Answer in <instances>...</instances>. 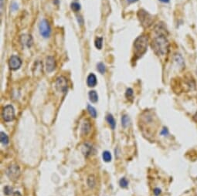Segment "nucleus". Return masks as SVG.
I'll list each match as a JSON object with an SVG mask.
<instances>
[{
	"label": "nucleus",
	"instance_id": "obj_1",
	"mask_svg": "<svg viewBox=\"0 0 197 196\" xmlns=\"http://www.w3.org/2000/svg\"><path fill=\"white\" fill-rule=\"evenodd\" d=\"M169 43L163 34H158L152 42V47L158 56H165L168 51Z\"/></svg>",
	"mask_w": 197,
	"mask_h": 196
},
{
	"label": "nucleus",
	"instance_id": "obj_2",
	"mask_svg": "<svg viewBox=\"0 0 197 196\" xmlns=\"http://www.w3.org/2000/svg\"><path fill=\"white\" fill-rule=\"evenodd\" d=\"M135 54L138 56H142L147 50L148 47V38L145 36H140L138 37L134 43Z\"/></svg>",
	"mask_w": 197,
	"mask_h": 196
},
{
	"label": "nucleus",
	"instance_id": "obj_3",
	"mask_svg": "<svg viewBox=\"0 0 197 196\" xmlns=\"http://www.w3.org/2000/svg\"><path fill=\"white\" fill-rule=\"evenodd\" d=\"M6 175L11 181H15L20 176V169L16 164H12L6 170Z\"/></svg>",
	"mask_w": 197,
	"mask_h": 196
},
{
	"label": "nucleus",
	"instance_id": "obj_4",
	"mask_svg": "<svg viewBox=\"0 0 197 196\" xmlns=\"http://www.w3.org/2000/svg\"><path fill=\"white\" fill-rule=\"evenodd\" d=\"M39 31L40 33L43 38H48L51 33V28H50V23L46 19H42L39 23Z\"/></svg>",
	"mask_w": 197,
	"mask_h": 196
},
{
	"label": "nucleus",
	"instance_id": "obj_5",
	"mask_svg": "<svg viewBox=\"0 0 197 196\" xmlns=\"http://www.w3.org/2000/svg\"><path fill=\"white\" fill-rule=\"evenodd\" d=\"M2 117H3L4 121H6V122L13 121L14 118H15V109H14L13 106L9 104V105H6L3 108Z\"/></svg>",
	"mask_w": 197,
	"mask_h": 196
},
{
	"label": "nucleus",
	"instance_id": "obj_6",
	"mask_svg": "<svg viewBox=\"0 0 197 196\" xmlns=\"http://www.w3.org/2000/svg\"><path fill=\"white\" fill-rule=\"evenodd\" d=\"M55 87H56V91H57L58 92L65 94V93L67 91L68 89L67 80L65 77H58L56 80V83H55Z\"/></svg>",
	"mask_w": 197,
	"mask_h": 196
},
{
	"label": "nucleus",
	"instance_id": "obj_7",
	"mask_svg": "<svg viewBox=\"0 0 197 196\" xmlns=\"http://www.w3.org/2000/svg\"><path fill=\"white\" fill-rule=\"evenodd\" d=\"M138 17L143 26H149L152 23V16L147 12L140 10L138 12Z\"/></svg>",
	"mask_w": 197,
	"mask_h": 196
},
{
	"label": "nucleus",
	"instance_id": "obj_8",
	"mask_svg": "<svg viewBox=\"0 0 197 196\" xmlns=\"http://www.w3.org/2000/svg\"><path fill=\"white\" fill-rule=\"evenodd\" d=\"M21 65L22 60L19 56L13 55L10 57V61H9V66H10V69L12 70H16L21 67Z\"/></svg>",
	"mask_w": 197,
	"mask_h": 196
},
{
	"label": "nucleus",
	"instance_id": "obj_9",
	"mask_svg": "<svg viewBox=\"0 0 197 196\" xmlns=\"http://www.w3.org/2000/svg\"><path fill=\"white\" fill-rule=\"evenodd\" d=\"M56 68V62L53 56H47L46 59V69L48 73H51Z\"/></svg>",
	"mask_w": 197,
	"mask_h": 196
},
{
	"label": "nucleus",
	"instance_id": "obj_10",
	"mask_svg": "<svg viewBox=\"0 0 197 196\" xmlns=\"http://www.w3.org/2000/svg\"><path fill=\"white\" fill-rule=\"evenodd\" d=\"M91 124L89 122V121L87 120H85L84 121L82 124V126H81V133H82V135H87L90 131H91Z\"/></svg>",
	"mask_w": 197,
	"mask_h": 196
},
{
	"label": "nucleus",
	"instance_id": "obj_11",
	"mask_svg": "<svg viewBox=\"0 0 197 196\" xmlns=\"http://www.w3.org/2000/svg\"><path fill=\"white\" fill-rule=\"evenodd\" d=\"M97 81L96 76H95L94 73L89 74L87 80V85H88V87H94L97 85Z\"/></svg>",
	"mask_w": 197,
	"mask_h": 196
},
{
	"label": "nucleus",
	"instance_id": "obj_12",
	"mask_svg": "<svg viewBox=\"0 0 197 196\" xmlns=\"http://www.w3.org/2000/svg\"><path fill=\"white\" fill-rule=\"evenodd\" d=\"M91 151H92V146L91 144H89L88 143H86L83 145L82 147V152H83V155L85 157H87L88 155H90L91 153Z\"/></svg>",
	"mask_w": 197,
	"mask_h": 196
},
{
	"label": "nucleus",
	"instance_id": "obj_13",
	"mask_svg": "<svg viewBox=\"0 0 197 196\" xmlns=\"http://www.w3.org/2000/svg\"><path fill=\"white\" fill-rule=\"evenodd\" d=\"M106 121H107V122L108 123V124L110 125V127H111V129L114 130V129L115 128V126H116V121H115V120H114L113 115L111 114V113H108V115L106 116Z\"/></svg>",
	"mask_w": 197,
	"mask_h": 196
},
{
	"label": "nucleus",
	"instance_id": "obj_14",
	"mask_svg": "<svg viewBox=\"0 0 197 196\" xmlns=\"http://www.w3.org/2000/svg\"><path fill=\"white\" fill-rule=\"evenodd\" d=\"M87 185H88L90 189H94L96 185V178H95L94 175H89V177L87 178Z\"/></svg>",
	"mask_w": 197,
	"mask_h": 196
},
{
	"label": "nucleus",
	"instance_id": "obj_15",
	"mask_svg": "<svg viewBox=\"0 0 197 196\" xmlns=\"http://www.w3.org/2000/svg\"><path fill=\"white\" fill-rule=\"evenodd\" d=\"M0 141L2 143L3 145H7L9 143H10V139H9V137L6 135V133L3 132V131H1L0 132Z\"/></svg>",
	"mask_w": 197,
	"mask_h": 196
},
{
	"label": "nucleus",
	"instance_id": "obj_16",
	"mask_svg": "<svg viewBox=\"0 0 197 196\" xmlns=\"http://www.w3.org/2000/svg\"><path fill=\"white\" fill-rule=\"evenodd\" d=\"M22 38L23 39V43L26 45L27 47H30L32 46V44H33V39H32L30 35L29 36H26V35L22 36Z\"/></svg>",
	"mask_w": 197,
	"mask_h": 196
},
{
	"label": "nucleus",
	"instance_id": "obj_17",
	"mask_svg": "<svg viewBox=\"0 0 197 196\" xmlns=\"http://www.w3.org/2000/svg\"><path fill=\"white\" fill-rule=\"evenodd\" d=\"M89 100H91L92 103H97L98 100V95L97 94L95 91H91L88 94Z\"/></svg>",
	"mask_w": 197,
	"mask_h": 196
},
{
	"label": "nucleus",
	"instance_id": "obj_18",
	"mask_svg": "<svg viewBox=\"0 0 197 196\" xmlns=\"http://www.w3.org/2000/svg\"><path fill=\"white\" fill-rule=\"evenodd\" d=\"M102 158L103 160H104L105 162H111L112 160L111 154L110 151H105L103 152Z\"/></svg>",
	"mask_w": 197,
	"mask_h": 196
},
{
	"label": "nucleus",
	"instance_id": "obj_19",
	"mask_svg": "<svg viewBox=\"0 0 197 196\" xmlns=\"http://www.w3.org/2000/svg\"><path fill=\"white\" fill-rule=\"evenodd\" d=\"M87 110H88L90 115H91L93 118H96L97 113L96 109H95L94 107H92L91 105L88 104V105H87Z\"/></svg>",
	"mask_w": 197,
	"mask_h": 196
},
{
	"label": "nucleus",
	"instance_id": "obj_20",
	"mask_svg": "<svg viewBox=\"0 0 197 196\" xmlns=\"http://www.w3.org/2000/svg\"><path fill=\"white\" fill-rule=\"evenodd\" d=\"M130 124V118L126 114L123 115L122 117V125L123 127H127Z\"/></svg>",
	"mask_w": 197,
	"mask_h": 196
},
{
	"label": "nucleus",
	"instance_id": "obj_21",
	"mask_svg": "<svg viewBox=\"0 0 197 196\" xmlns=\"http://www.w3.org/2000/svg\"><path fill=\"white\" fill-rule=\"evenodd\" d=\"M95 46H96L97 49H98V50H101L102 49V46H103V38L102 37H97L95 39L94 42Z\"/></svg>",
	"mask_w": 197,
	"mask_h": 196
},
{
	"label": "nucleus",
	"instance_id": "obj_22",
	"mask_svg": "<svg viewBox=\"0 0 197 196\" xmlns=\"http://www.w3.org/2000/svg\"><path fill=\"white\" fill-rule=\"evenodd\" d=\"M119 185L120 187L122 188V189H126L127 187V185H128V181H127L125 178H122L120 179Z\"/></svg>",
	"mask_w": 197,
	"mask_h": 196
},
{
	"label": "nucleus",
	"instance_id": "obj_23",
	"mask_svg": "<svg viewBox=\"0 0 197 196\" xmlns=\"http://www.w3.org/2000/svg\"><path fill=\"white\" fill-rule=\"evenodd\" d=\"M97 70L99 71V73H101V74H104V73H105V70H106L105 66H104V64H102V63H99V64L97 65Z\"/></svg>",
	"mask_w": 197,
	"mask_h": 196
},
{
	"label": "nucleus",
	"instance_id": "obj_24",
	"mask_svg": "<svg viewBox=\"0 0 197 196\" xmlns=\"http://www.w3.org/2000/svg\"><path fill=\"white\" fill-rule=\"evenodd\" d=\"M70 8L73 12H78L81 10V5L77 2H72L70 5Z\"/></svg>",
	"mask_w": 197,
	"mask_h": 196
},
{
	"label": "nucleus",
	"instance_id": "obj_25",
	"mask_svg": "<svg viewBox=\"0 0 197 196\" xmlns=\"http://www.w3.org/2000/svg\"><path fill=\"white\" fill-rule=\"evenodd\" d=\"M13 192H12V188L10 186H5L4 188V194L6 195H10L11 194H13Z\"/></svg>",
	"mask_w": 197,
	"mask_h": 196
},
{
	"label": "nucleus",
	"instance_id": "obj_26",
	"mask_svg": "<svg viewBox=\"0 0 197 196\" xmlns=\"http://www.w3.org/2000/svg\"><path fill=\"white\" fill-rule=\"evenodd\" d=\"M133 94H134V92H133V90L131 88H128L127 89V91H126L125 92V96L127 98H130V97H133Z\"/></svg>",
	"mask_w": 197,
	"mask_h": 196
},
{
	"label": "nucleus",
	"instance_id": "obj_27",
	"mask_svg": "<svg viewBox=\"0 0 197 196\" xmlns=\"http://www.w3.org/2000/svg\"><path fill=\"white\" fill-rule=\"evenodd\" d=\"M154 194L156 196L159 195L161 194V189H154Z\"/></svg>",
	"mask_w": 197,
	"mask_h": 196
},
{
	"label": "nucleus",
	"instance_id": "obj_28",
	"mask_svg": "<svg viewBox=\"0 0 197 196\" xmlns=\"http://www.w3.org/2000/svg\"><path fill=\"white\" fill-rule=\"evenodd\" d=\"M12 196H22V195H21V193L17 191V192H15L12 194Z\"/></svg>",
	"mask_w": 197,
	"mask_h": 196
},
{
	"label": "nucleus",
	"instance_id": "obj_29",
	"mask_svg": "<svg viewBox=\"0 0 197 196\" xmlns=\"http://www.w3.org/2000/svg\"><path fill=\"white\" fill-rule=\"evenodd\" d=\"M165 134H166V135L168 134V130H167L166 128L163 129V131H162V135H165Z\"/></svg>",
	"mask_w": 197,
	"mask_h": 196
},
{
	"label": "nucleus",
	"instance_id": "obj_30",
	"mask_svg": "<svg viewBox=\"0 0 197 196\" xmlns=\"http://www.w3.org/2000/svg\"><path fill=\"white\" fill-rule=\"evenodd\" d=\"M159 1L162 2H164V3H168V2H169L170 0H159Z\"/></svg>",
	"mask_w": 197,
	"mask_h": 196
},
{
	"label": "nucleus",
	"instance_id": "obj_31",
	"mask_svg": "<svg viewBox=\"0 0 197 196\" xmlns=\"http://www.w3.org/2000/svg\"><path fill=\"white\" fill-rule=\"evenodd\" d=\"M127 2H129V3H133V2H137L138 0H127Z\"/></svg>",
	"mask_w": 197,
	"mask_h": 196
},
{
	"label": "nucleus",
	"instance_id": "obj_32",
	"mask_svg": "<svg viewBox=\"0 0 197 196\" xmlns=\"http://www.w3.org/2000/svg\"><path fill=\"white\" fill-rule=\"evenodd\" d=\"M12 9H14V8H15V9H17L18 6H17V5H16V4L14 3L13 5H12Z\"/></svg>",
	"mask_w": 197,
	"mask_h": 196
},
{
	"label": "nucleus",
	"instance_id": "obj_33",
	"mask_svg": "<svg viewBox=\"0 0 197 196\" xmlns=\"http://www.w3.org/2000/svg\"><path fill=\"white\" fill-rule=\"evenodd\" d=\"M3 6V0H1V8H2Z\"/></svg>",
	"mask_w": 197,
	"mask_h": 196
},
{
	"label": "nucleus",
	"instance_id": "obj_34",
	"mask_svg": "<svg viewBox=\"0 0 197 196\" xmlns=\"http://www.w3.org/2000/svg\"><path fill=\"white\" fill-rule=\"evenodd\" d=\"M195 120L197 121V112H196V115H195Z\"/></svg>",
	"mask_w": 197,
	"mask_h": 196
},
{
	"label": "nucleus",
	"instance_id": "obj_35",
	"mask_svg": "<svg viewBox=\"0 0 197 196\" xmlns=\"http://www.w3.org/2000/svg\"><path fill=\"white\" fill-rule=\"evenodd\" d=\"M196 184H197V178H196Z\"/></svg>",
	"mask_w": 197,
	"mask_h": 196
}]
</instances>
